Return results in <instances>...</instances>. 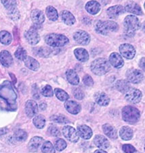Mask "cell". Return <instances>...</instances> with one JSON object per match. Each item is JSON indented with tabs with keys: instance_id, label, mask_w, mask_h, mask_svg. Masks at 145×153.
Masks as SVG:
<instances>
[{
	"instance_id": "46",
	"label": "cell",
	"mask_w": 145,
	"mask_h": 153,
	"mask_svg": "<svg viewBox=\"0 0 145 153\" xmlns=\"http://www.w3.org/2000/svg\"><path fill=\"white\" fill-rule=\"evenodd\" d=\"M83 82L88 86H92L94 85V81H93L92 78L90 75H85L83 78Z\"/></svg>"
},
{
	"instance_id": "53",
	"label": "cell",
	"mask_w": 145,
	"mask_h": 153,
	"mask_svg": "<svg viewBox=\"0 0 145 153\" xmlns=\"http://www.w3.org/2000/svg\"><path fill=\"white\" fill-rule=\"evenodd\" d=\"M144 150H145V146H144Z\"/></svg>"
},
{
	"instance_id": "30",
	"label": "cell",
	"mask_w": 145,
	"mask_h": 153,
	"mask_svg": "<svg viewBox=\"0 0 145 153\" xmlns=\"http://www.w3.org/2000/svg\"><path fill=\"white\" fill-rule=\"evenodd\" d=\"M119 135L124 140H130L133 137V131L129 127H123L119 131Z\"/></svg>"
},
{
	"instance_id": "23",
	"label": "cell",
	"mask_w": 145,
	"mask_h": 153,
	"mask_svg": "<svg viewBox=\"0 0 145 153\" xmlns=\"http://www.w3.org/2000/svg\"><path fill=\"white\" fill-rule=\"evenodd\" d=\"M94 100L98 105L106 106L109 105L110 99L106 93L103 92H98L94 95Z\"/></svg>"
},
{
	"instance_id": "33",
	"label": "cell",
	"mask_w": 145,
	"mask_h": 153,
	"mask_svg": "<svg viewBox=\"0 0 145 153\" xmlns=\"http://www.w3.org/2000/svg\"><path fill=\"white\" fill-rule=\"evenodd\" d=\"M46 13L48 18L52 21H56L58 19V12L52 6H48L46 9Z\"/></svg>"
},
{
	"instance_id": "5",
	"label": "cell",
	"mask_w": 145,
	"mask_h": 153,
	"mask_svg": "<svg viewBox=\"0 0 145 153\" xmlns=\"http://www.w3.org/2000/svg\"><path fill=\"white\" fill-rule=\"evenodd\" d=\"M141 114L139 110L133 106L127 105L123 108L122 117L125 121L130 123H134L139 120Z\"/></svg>"
},
{
	"instance_id": "13",
	"label": "cell",
	"mask_w": 145,
	"mask_h": 153,
	"mask_svg": "<svg viewBox=\"0 0 145 153\" xmlns=\"http://www.w3.org/2000/svg\"><path fill=\"white\" fill-rule=\"evenodd\" d=\"M38 105L33 100H28L25 103V113L29 118H33L38 114Z\"/></svg>"
},
{
	"instance_id": "25",
	"label": "cell",
	"mask_w": 145,
	"mask_h": 153,
	"mask_svg": "<svg viewBox=\"0 0 145 153\" xmlns=\"http://www.w3.org/2000/svg\"><path fill=\"white\" fill-rule=\"evenodd\" d=\"M60 16L64 23L67 25H73L75 24L76 21L75 16L70 12L67 10H63L61 12Z\"/></svg>"
},
{
	"instance_id": "29",
	"label": "cell",
	"mask_w": 145,
	"mask_h": 153,
	"mask_svg": "<svg viewBox=\"0 0 145 153\" xmlns=\"http://www.w3.org/2000/svg\"><path fill=\"white\" fill-rule=\"evenodd\" d=\"M24 61L25 66L31 70L38 71L39 68V63L38 61L31 56H27Z\"/></svg>"
},
{
	"instance_id": "15",
	"label": "cell",
	"mask_w": 145,
	"mask_h": 153,
	"mask_svg": "<svg viewBox=\"0 0 145 153\" xmlns=\"http://www.w3.org/2000/svg\"><path fill=\"white\" fill-rule=\"evenodd\" d=\"M0 63L4 67H10L13 63V58L10 53L7 51H2L0 53Z\"/></svg>"
},
{
	"instance_id": "17",
	"label": "cell",
	"mask_w": 145,
	"mask_h": 153,
	"mask_svg": "<svg viewBox=\"0 0 145 153\" xmlns=\"http://www.w3.org/2000/svg\"><path fill=\"white\" fill-rule=\"evenodd\" d=\"M77 133L79 136L82 137L84 140H89L92 136V130L87 125H83L77 127Z\"/></svg>"
},
{
	"instance_id": "35",
	"label": "cell",
	"mask_w": 145,
	"mask_h": 153,
	"mask_svg": "<svg viewBox=\"0 0 145 153\" xmlns=\"http://www.w3.org/2000/svg\"><path fill=\"white\" fill-rule=\"evenodd\" d=\"M50 49L45 47H38L33 48L34 54H35L36 55L39 56H41V57H46V56H48V55H50Z\"/></svg>"
},
{
	"instance_id": "43",
	"label": "cell",
	"mask_w": 145,
	"mask_h": 153,
	"mask_svg": "<svg viewBox=\"0 0 145 153\" xmlns=\"http://www.w3.org/2000/svg\"><path fill=\"white\" fill-rule=\"evenodd\" d=\"M73 93L74 97L77 99L78 100H82L84 98V93L83 92V91L82 89L79 88H75L73 89Z\"/></svg>"
},
{
	"instance_id": "45",
	"label": "cell",
	"mask_w": 145,
	"mask_h": 153,
	"mask_svg": "<svg viewBox=\"0 0 145 153\" xmlns=\"http://www.w3.org/2000/svg\"><path fill=\"white\" fill-rule=\"evenodd\" d=\"M123 150L126 153H135L136 152V149L133 146L130 144H124L122 146Z\"/></svg>"
},
{
	"instance_id": "36",
	"label": "cell",
	"mask_w": 145,
	"mask_h": 153,
	"mask_svg": "<svg viewBox=\"0 0 145 153\" xmlns=\"http://www.w3.org/2000/svg\"><path fill=\"white\" fill-rule=\"evenodd\" d=\"M14 138L18 142H24L27 138V134L23 129H17L14 134Z\"/></svg>"
},
{
	"instance_id": "16",
	"label": "cell",
	"mask_w": 145,
	"mask_h": 153,
	"mask_svg": "<svg viewBox=\"0 0 145 153\" xmlns=\"http://www.w3.org/2000/svg\"><path fill=\"white\" fill-rule=\"evenodd\" d=\"M65 107L66 110L72 114H77L82 110L81 105L75 101H67L65 103Z\"/></svg>"
},
{
	"instance_id": "12",
	"label": "cell",
	"mask_w": 145,
	"mask_h": 153,
	"mask_svg": "<svg viewBox=\"0 0 145 153\" xmlns=\"http://www.w3.org/2000/svg\"><path fill=\"white\" fill-rule=\"evenodd\" d=\"M119 51L121 55L125 58L132 59L134 57L136 51L133 46L129 44H123L119 46Z\"/></svg>"
},
{
	"instance_id": "24",
	"label": "cell",
	"mask_w": 145,
	"mask_h": 153,
	"mask_svg": "<svg viewBox=\"0 0 145 153\" xmlns=\"http://www.w3.org/2000/svg\"><path fill=\"white\" fill-rule=\"evenodd\" d=\"M85 9L87 12L92 15L98 14L100 10V5L98 1H90L85 5Z\"/></svg>"
},
{
	"instance_id": "50",
	"label": "cell",
	"mask_w": 145,
	"mask_h": 153,
	"mask_svg": "<svg viewBox=\"0 0 145 153\" xmlns=\"http://www.w3.org/2000/svg\"><path fill=\"white\" fill-rule=\"evenodd\" d=\"M94 153H107V152H105V150L100 149V150H96V151L94 152Z\"/></svg>"
},
{
	"instance_id": "42",
	"label": "cell",
	"mask_w": 145,
	"mask_h": 153,
	"mask_svg": "<svg viewBox=\"0 0 145 153\" xmlns=\"http://www.w3.org/2000/svg\"><path fill=\"white\" fill-rule=\"evenodd\" d=\"M54 147L58 151H62L67 147V143L63 139H58L55 142Z\"/></svg>"
},
{
	"instance_id": "7",
	"label": "cell",
	"mask_w": 145,
	"mask_h": 153,
	"mask_svg": "<svg viewBox=\"0 0 145 153\" xmlns=\"http://www.w3.org/2000/svg\"><path fill=\"white\" fill-rule=\"evenodd\" d=\"M24 36H25L26 41L31 45H36L40 40V36L38 33V29L35 27H33L29 29L27 31H26Z\"/></svg>"
},
{
	"instance_id": "38",
	"label": "cell",
	"mask_w": 145,
	"mask_h": 153,
	"mask_svg": "<svg viewBox=\"0 0 145 153\" xmlns=\"http://www.w3.org/2000/svg\"><path fill=\"white\" fill-rule=\"evenodd\" d=\"M41 151L43 153H55V149L50 142L46 141L43 143Z\"/></svg>"
},
{
	"instance_id": "4",
	"label": "cell",
	"mask_w": 145,
	"mask_h": 153,
	"mask_svg": "<svg viewBox=\"0 0 145 153\" xmlns=\"http://www.w3.org/2000/svg\"><path fill=\"white\" fill-rule=\"evenodd\" d=\"M95 29L98 33L107 35L110 31H117L118 30V25L113 21H98L95 25Z\"/></svg>"
},
{
	"instance_id": "21",
	"label": "cell",
	"mask_w": 145,
	"mask_h": 153,
	"mask_svg": "<svg viewBox=\"0 0 145 153\" xmlns=\"http://www.w3.org/2000/svg\"><path fill=\"white\" fill-rule=\"evenodd\" d=\"M43 143V139L42 137L36 136L31 138L30 141H29L28 144V148L29 150L31 152H36L38 151V150L40 146Z\"/></svg>"
},
{
	"instance_id": "3",
	"label": "cell",
	"mask_w": 145,
	"mask_h": 153,
	"mask_svg": "<svg viewBox=\"0 0 145 153\" xmlns=\"http://www.w3.org/2000/svg\"><path fill=\"white\" fill-rule=\"evenodd\" d=\"M45 41L46 44L52 47H62L69 42L67 37L57 33L48 34L45 37Z\"/></svg>"
},
{
	"instance_id": "20",
	"label": "cell",
	"mask_w": 145,
	"mask_h": 153,
	"mask_svg": "<svg viewBox=\"0 0 145 153\" xmlns=\"http://www.w3.org/2000/svg\"><path fill=\"white\" fill-rule=\"evenodd\" d=\"M109 62L115 68H121L124 65V61L121 55L117 53H113L110 55Z\"/></svg>"
},
{
	"instance_id": "31",
	"label": "cell",
	"mask_w": 145,
	"mask_h": 153,
	"mask_svg": "<svg viewBox=\"0 0 145 153\" xmlns=\"http://www.w3.org/2000/svg\"><path fill=\"white\" fill-rule=\"evenodd\" d=\"M115 87L117 89L122 93H127L130 88V85L127 81L125 80H120L117 81L115 84Z\"/></svg>"
},
{
	"instance_id": "1",
	"label": "cell",
	"mask_w": 145,
	"mask_h": 153,
	"mask_svg": "<svg viewBox=\"0 0 145 153\" xmlns=\"http://www.w3.org/2000/svg\"><path fill=\"white\" fill-rule=\"evenodd\" d=\"M93 73L98 76H102L107 74L110 70L109 61L105 58H98L93 61L90 66Z\"/></svg>"
},
{
	"instance_id": "39",
	"label": "cell",
	"mask_w": 145,
	"mask_h": 153,
	"mask_svg": "<svg viewBox=\"0 0 145 153\" xmlns=\"http://www.w3.org/2000/svg\"><path fill=\"white\" fill-rule=\"evenodd\" d=\"M16 58H17L21 61H24L27 57V53L25 51V49L23 48V47H18L15 53H14Z\"/></svg>"
},
{
	"instance_id": "26",
	"label": "cell",
	"mask_w": 145,
	"mask_h": 153,
	"mask_svg": "<svg viewBox=\"0 0 145 153\" xmlns=\"http://www.w3.org/2000/svg\"><path fill=\"white\" fill-rule=\"evenodd\" d=\"M75 57L81 62H85L89 59V54L84 48H78L74 51Z\"/></svg>"
},
{
	"instance_id": "2",
	"label": "cell",
	"mask_w": 145,
	"mask_h": 153,
	"mask_svg": "<svg viewBox=\"0 0 145 153\" xmlns=\"http://www.w3.org/2000/svg\"><path fill=\"white\" fill-rule=\"evenodd\" d=\"M124 27L126 35L129 37H132L134 36L135 32L141 27V23L137 17L129 15L126 16L124 20Z\"/></svg>"
},
{
	"instance_id": "8",
	"label": "cell",
	"mask_w": 145,
	"mask_h": 153,
	"mask_svg": "<svg viewBox=\"0 0 145 153\" xmlns=\"http://www.w3.org/2000/svg\"><path fill=\"white\" fill-rule=\"evenodd\" d=\"M63 134L68 141L73 143L77 142L79 138L77 131L71 126H65L63 129Z\"/></svg>"
},
{
	"instance_id": "14",
	"label": "cell",
	"mask_w": 145,
	"mask_h": 153,
	"mask_svg": "<svg viewBox=\"0 0 145 153\" xmlns=\"http://www.w3.org/2000/svg\"><path fill=\"white\" fill-rule=\"evenodd\" d=\"M31 18L32 21L36 25L42 24L45 21V16H44L43 12L38 9H34L32 10L31 13Z\"/></svg>"
},
{
	"instance_id": "52",
	"label": "cell",
	"mask_w": 145,
	"mask_h": 153,
	"mask_svg": "<svg viewBox=\"0 0 145 153\" xmlns=\"http://www.w3.org/2000/svg\"><path fill=\"white\" fill-rule=\"evenodd\" d=\"M144 8H145V3H144Z\"/></svg>"
},
{
	"instance_id": "49",
	"label": "cell",
	"mask_w": 145,
	"mask_h": 153,
	"mask_svg": "<svg viewBox=\"0 0 145 153\" xmlns=\"http://www.w3.org/2000/svg\"><path fill=\"white\" fill-rule=\"evenodd\" d=\"M46 107H47V105H46V104L45 103H41L40 104V108L42 110H46Z\"/></svg>"
},
{
	"instance_id": "10",
	"label": "cell",
	"mask_w": 145,
	"mask_h": 153,
	"mask_svg": "<svg viewBox=\"0 0 145 153\" xmlns=\"http://www.w3.org/2000/svg\"><path fill=\"white\" fill-rule=\"evenodd\" d=\"M142 93L136 88H130L126 94V99L127 102L132 103H138L142 99Z\"/></svg>"
},
{
	"instance_id": "28",
	"label": "cell",
	"mask_w": 145,
	"mask_h": 153,
	"mask_svg": "<svg viewBox=\"0 0 145 153\" xmlns=\"http://www.w3.org/2000/svg\"><path fill=\"white\" fill-rule=\"evenodd\" d=\"M66 76L68 82L73 85H77L79 82V78L76 73V71L73 70H68L66 72Z\"/></svg>"
},
{
	"instance_id": "22",
	"label": "cell",
	"mask_w": 145,
	"mask_h": 153,
	"mask_svg": "<svg viewBox=\"0 0 145 153\" xmlns=\"http://www.w3.org/2000/svg\"><path fill=\"white\" fill-rule=\"evenodd\" d=\"M94 144L101 150L107 149L109 146V142L106 137L101 135H96L94 139Z\"/></svg>"
},
{
	"instance_id": "51",
	"label": "cell",
	"mask_w": 145,
	"mask_h": 153,
	"mask_svg": "<svg viewBox=\"0 0 145 153\" xmlns=\"http://www.w3.org/2000/svg\"><path fill=\"white\" fill-rule=\"evenodd\" d=\"M142 30H143V31L145 33V22L143 24V25H142Z\"/></svg>"
},
{
	"instance_id": "41",
	"label": "cell",
	"mask_w": 145,
	"mask_h": 153,
	"mask_svg": "<svg viewBox=\"0 0 145 153\" xmlns=\"http://www.w3.org/2000/svg\"><path fill=\"white\" fill-rule=\"evenodd\" d=\"M41 94L43 95L44 97H51L54 95V91L52 90V88L50 85H46L43 88L41 89Z\"/></svg>"
},
{
	"instance_id": "19",
	"label": "cell",
	"mask_w": 145,
	"mask_h": 153,
	"mask_svg": "<svg viewBox=\"0 0 145 153\" xmlns=\"http://www.w3.org/2000/svg\"><path fill=\"white\" fill-rule=\"evenodd\" d=\"M125 12L124 8L123 6H119V5H116V6L110 7L107 10V14L110 19H116L121 14H124Z\"/></svg>"
},
{
	"instance_id": "34",
	"label": "cell",
	"mask_w": 145,
	"mask_h": 153,
	"mask_svg": "<svg viewBox=\"0 0 145 153\" xmlns=\"http://www.w3.org/2000/svg\"><path fill=\"white\" fill-rule=\"evenodd\" d=\"M33 123L38 129H43L46 125V118L42 115H37L33 118Z\"/></svg>"
},
{
	"instance_id": "37",
	"label": "cell",
	"mask_w": 145,
	"mask_h": 153,
	"mask_svg": "<svg viewBox=\"0 0 145 153\" xmlns=\"http://www.w3.org/2000/svg\"><path fill=\"white\" fill-rule=\"evenodd\" d=\"M54 93L56 96V97H57L60 101H62V102L67 101L68 100V98H69V96H68L67 93L63 89H60V88H55Z\"/></svg>"
},
{
	"instance_id": "47",
	"label": "cell",
	"mask_w": 145,
	"mask_h": 153,
	"mask_svg": "<svg viewBox=\"0 0 145 153\" xmlns=\"http://www.w3.org/2000/svg\"><path fill=\"white\" fill-rule=\"evenodd\" d=\"M139 66L142 70L145 71V57L142 58L139 62Z\"/></svg>"
},
{
	"instance_id": "27",
	"label": "cell",
	"mask_w": 145,
	"mask_h": 153,
	"mask_svg": "<svg viewBox=\"0 0 145 153\" xmlns=\"http://www.w3.org/2000/svg\"><path fill=\"white\" fill-rule=\"evenodd\" d=\"M102 129L105 134L110 139H117V133L115 128L109 124H105L102 126Z\"/></svg>"
},
{
	"instance_id": "48",
	"label": "cell",
	"mask_w": 145,
	"mask_h": 153,
	"mask_svg": "<svg viewBox=\"0 0 145 153\" xmlns=\"http://www.w3.org/2000/svg\"><path fill=\"white\" fill-rule=\"evenodd\" d=\"M7 131H8V129L6 128H1V129H0V135L6 134Z\"/></svg>"
},
{
	"instance_id": "18",
	"label": "cell",
	"mask_w": 145,
	"mask_h": 153,
	"mask_svg": "<svg viewBox=\"0 0 145 153\" xmlns=\"http://www.w3.org/2000/svg\"><path fill=\"white\" fill-rule=\"evenodd\" d=\"M125 10L127 12H130V13L136 14V15H141L142 14L141 6L133 1L127 2L125 5Z\"/></svg>"
},
{
	"instance_id": "32",
	"label": "cell",
	"mask_w": 145,
	"mask_h": 153,
	"mask_svg": "<svg viewBox=\"0 0 145 153\" xmlns=\"http://www.w3.org/2000/svg\"><path fill=\"white\" fill-rule=\"evenodd\" d=\"M12 41L11 34L7 31H1L0 32V42L4 45H9Z\"/></svg>"
},
{
	"instance_id": "9",
	"label": "cell",
	"mask_w": 145,
	"mask_h": 153,
	"mask_svg": "<svg viewBox=\"0 0 145 153\" xmlns=\"http://www.w3.org/2000/svg\"><path fill=\"white\" fill-rule=\"evenodd\" d=\"M126 77L129 82L134 84L141 82L143 80V74L141 71L136 69H131L127 70L126 73Z\"/></svg>"
},
{
	"instance_id": "11",
	"label": "cell",
	"mask_w": 145,
	"mask_h": 153,
	"mask_svg": "<svg viewBox=\"0 0 145 153\" xmlns=\"http://www.w3.org/2000/svg\"><path fill=\"white\" fill-rule=\"evenodd\" d=\"M76 42L81 44V45H88L90 42V36L86 31L79 30L76 31L73 35Z\"/></svg>"
},
{
	"instance_id": "44",
	"label": "cell",
	"mask_w": 145,
	"mask_h": 153,
	"mask_svg": "<svg viewBox=\"0 0 145 153\" xmlns=\"http://www.w3.org/2000/svg\"><path fill=\"white\" fill-rule=\"evenodd\" d=\"M48 131L50 133L51 135L54 137H59L60 135V132L57 127H55L54 125L50 126V127L48 128Z\"/></svg>"
},
{
	"instance_id": "40",
	"label": "cell",
	"mask_w": 145,
	"mask_h": 153,
	"mask_svg": "<svg viewBox=\"0 0 145 153\" xmlns=\"http://www.w3.org/2000/svg\"><path fill=\"white\" fill-rule=\"evenodd\" d=\"M50 120L54 122L58 123H68V118L62 114L60 115H52L50 117Z\"/></svg>"
},
{
	"instance_id": "6",
	"label": "cell",
	"mask_w": 145,
	"mask_h": 153,
	"mask_svg": "<svg viewBox=\"0 0 145 153\" xmlns=\"http://www.w3.org/2000/svg\"><path fill=\"white\" fill-rule=\"evenodd\" d=\"M1 4L4 5L8 11L9 12V14L11 18L13 20H16L19 19V13L18 10L16 8V1L11 0H2Z\"/></svg>"
}]
</instances>
